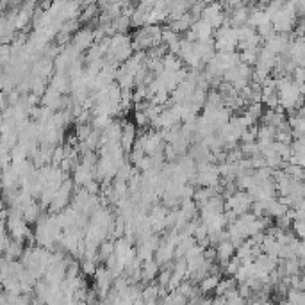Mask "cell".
I'll list each match as a JSON object with an SVG mask.
<instances>
[{"instance_id": "cell-1", "label": "cell", "mask_w": 305, "mask_h": 305, "mask_svg": "<svg viewBox=\"0 0 305 305\" xmlns=\"http://www.w3.org/2000/svg\"><path fill=\"white\" fill-rule=\"evenodd\" d=\"M93 278H95V287H97L98 291V296H100V300H104V298L109 294L111 286H113V277H111L109 271L104 266H98Z\"/></svg>"}, {"instance_id": "cell-2", "label": "cell", "mask_w": 305, "mask_h": 305, "mask_svg": "<svg viewBox=\"0 0 305 305\" xmlns=\"http://www.w3.org/2000/svg\"><path fill=\"white\" fill-rule=\"evenodd\" d=\"M95 43V31L93 29H81V31H77V34H75L73 38V45L71 47L75 48V50L83 52L86 50V48H90L91 45Z\"/></svg>"}, {"instance_id": "cell-3", "label": "cell", "mask_w": 305, "mask_h": 305, "mask_svg": "<svg viewBox=\"0 0 305 305\" xmlns=\"http://www.w3.org/2000/svg\"><path fill=\"white\" fill-rule=\"evenodd\" d=\"M234 250L236 248L231 241H221V243L216 245L214 254H216V259H218V262L221 264V266H225V264L234 257Z\"/></svg>"}, {"instance_id": "cell-4", "label": "cell", "mask_w": 305, "mask_h": 305, "mask_svg": "<svg viewBox=\"0 0 305 305\" xmlns=\"http://www.w3.org/2000/svg\"><path fill=\"white\" fill-rule=\"evenodd\" d=\"M134 139H136V127L132 123H127L121 130V137H120V146L121 150H125V152H130L134 146Z\"/></svg>"}, {"instance_id": "cell-5", "label": "cell", "mask_w": 305, "mask_h": 305, "mask_svg": "<svg viewBox=\"0 0 305 305\" xmlns=\"http://www.w3.org/2000/svg\"><path fill=\"white\" fill-rule=\"evenodd\" d=\"M159 264H157L156 261H146V262H143V266H141V278L145 282H152L154 278L159 275Z\"/></svg>"}, {"instance_id": "cell-6", "label": "cell", "mask_w": 305, "mask_h": 305, "mask_svg": "<svg viewBox=\"0 0 305 305\" xmlns=\"http://www.w3.org/2000/svg\"><path fill=\"white\" fill-rule=\"evenodd\" d=\"M219 275H207V277L203 278L202 282H200V293H211V291L216 289V286H218V282H219Z\"/></svg>"}, {"instance_id": "cell-7", "label": "cell", "mask_w": 305, "mask_h": 305, "mask_svg": "<svg viewBox=\"0 0 305 305\" xmlns=\"http://www.w3.org/2000/svg\"><path fill=\"white\" fill-rule=\"evenodd\" d=\"M236 289V282L234 278H219L218 286H216V296H225L228 291Z\"/></svg>"}, {"instance_id": "cell-8", "label": "cell", "mask_w": 305, "mask_h": 305, "mask_svg": "<svg viewBox=\"0 0 305 305\" xmlns=\"http://www.w3.org/2000/svg\"><path fill=\"white\" fill-rule=\"evenodd\" d=\"M303 291H296V289H287V303L289 305H303Z\"/></svg>"}, {"instance_id": "cell-9", "label": "cell", "mask_w": 305, "mask_h": 305, "mask_svg": "<svg viewBox=\"0 0 305 305\" xmlns=\"http://www.w3.org/2000/svg\"><path fill=\"white\" fill-rule=\"evenodd\" d=\"M239 266H241V261H239V259L234 255V257H232L231 261H228L223 268H225V273H227V275H234L236 271L239 270Z\"/></svg>"}, {"instance_id": "cell-10", "label": "cell", "mask_w": 305, "mask_h": 305, "mask_svg": "<svg viewBox=\"0 0 305 305\" xmlns=\"http://www.w3.org/2000/svg\"><path fill=\"white\" fill-rule=\"evenodd\" d=\"M97 268H98V266H97V262H95V261H90V259H84V262L81 264V270H83L86 275H91V277L95 275Z\"/></svg>"}]
</instances>
